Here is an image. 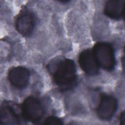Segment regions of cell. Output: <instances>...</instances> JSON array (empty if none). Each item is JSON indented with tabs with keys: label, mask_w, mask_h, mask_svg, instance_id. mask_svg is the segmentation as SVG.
<instances>
[{
	"label": "cell",
	"mask_w": 125,
	"mask_h": 125,
	"mask_svg": "<svg viewBox=\"0 0 125 125\" xmlns=\"http://www.w3.org/2000/svg\"><path fill=\"white\" fill-rule=\"evenodd\" d=\"M23 117L31 122H36L43 116L44 110L40 101L37 98L30 96L27 97L21 106Z\"/></svg>",
	"instance_id": "obj_3"
},
{
	"label": "cell",
	"mask_w": 125,
	"mask_h": 125,
	"mask_svg": "<svg viewBox=\"0 0 125 125\" xmlns=\"http://www.w3.org/2000/svg\"><path fill=\"white\" fill-rule=\"evenodd\" d=\"M29 78V71L22 66L13 67L8 73L9 82L11 85L18 89L25 88L28 83Z\"/></svg>",
	"instance_id": "obj_5"
},
{
	"label": "cell",
	"mask_w": 125,
	"mask_h": 125,
	"mask_svg": "<svg viewBox=\"0 0 125 125\" xmlns=\"http://www.w3.org/2000/svg\"><path fill=\"white\" fill-rule=\"evenodd\" d=\"M79 62L82 69L87 75L94 76L98 73L99 66L91 50L86 49L81 53Z\"/></svg>",
	"instance_id": "obj_7"
},
{
	"label": "cell",
	"mask_w": 125,
	"mask_h": 125,
	"mask_svg": "<svg viewBox=\"0 0 125 125\" xmlns=\"http://www.w3.org/2000/svg\"><path fill=\"white\" fill-rule=\"evenodd\" d=\"M124 0H110L104 6V13L108 17L114 20H120L124 15Z\"/></svg>",
	"instance_id": "obj_8"
},
{
	"label": "cell",
	"mask_w": 125,
	"mask_h": 125,
	"mask_svg": "<svg viewBox=\"0 0 125 125\" xmlns=\"http://www.w3.org/2000/svg\"><path fill=\"white\" fill-rule=\"evenodd\" d=\"M117 108L116 100L109 95H103L101 97L97 108V114L99 117L104 120L111 119Z\"/></svg>",
	"instance_id": "obj_6"
},
{
	"label": "cell",
	"mask_w": 125,
	"mask_h": 125,
	"mask_svg": "<svg viewBox=\"0 0 125 125\" xmlns=\"http://www.w3.org/2000/svg\"><path fill=\"white\" fill-rule=\"evenodd\" d=\"M35 24L34 14L28 10L20 12L16 21L17 30L23 36H28L33 32Z\"/></svg>",
	"instance_id": "obj_4"
},
{
	"label": "cell",
	"mask_w": 125,
	"mask_h": 125,
	"mask_svg": "<svg viewBox=\"0 0 125 125\" xmlns=\"http://www.w3.org/2000/svg\"><path fill=\"white\" fill-rule=\"evenodd\" d=\"M0 121L2 124H19L20 120L14 108L4 103L0 107Z\"/></svg>",
	"instance_id": "obj_9"
},
{
	"label": "cell",
	"mask_w": 125,
	"mask_h": 125,
	"mask_svg": "<svg viewBox=\"0 0 125 125\" xmlns=\"http://www.w3.org/2000/svg\"><path fill=\"white\" fill-rule=\"evenodd\" d=\"M55 83L62 89L73 86L76 82V68L74 62L68 59L61 61L53 73Z\"/></svg>",
	"instance_id": "obj_1"
},
{
	"label": "cell",
	"mask_w": 125,
	"mask_h": 125,
	"mask_svg": "<svg viewBox=\"0 0 125 125\" xmlns=\"http://www.w3.org/2000/svg\"><path fill=\"white\" fill-rule=\"evenodd\" d=\"M125 113L124 112H123L121 113L120 115V124L122 125H124L125 123Z\"/></svg>",
	"instance_id": "obj_11"
},
{
	"label": "cell",
	"mask_w": 125,
	"mask_h": 125,
	"mask_svg": "<svg viewBox=\"0 0 125 125\" xmlns=\"http://www.w3.org/2000/svg\"><path fill=\"white\" fill-rule=\"evenodd\" d=\"M92 52L99 66L107 71L114 69L116 61L114 49L110 44L97 42L95 44Z\"/></svg>",
	"instance_id": "obj_2"
},
{
	"label": "cell",
	"mask_w": 125,
	"mask_h": 125,
	"mask_svg": "<svg viewBox=\"0 0 125 125\" xmlns=\"http://www.w3.org/2000/svg\"><path fill=\"white\" fill-rule=\"evenodd\" d=\"M63 124L62 121L56 116H49L44 121V124L47 125H61Z\"/></svg>",
	"instance_id": "obj_10"
}]
</instances>
